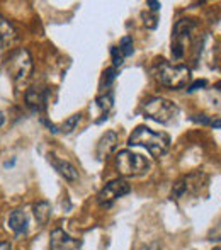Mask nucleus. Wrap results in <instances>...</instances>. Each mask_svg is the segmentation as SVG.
<instances>
[{
    "label": "nucleus",
    "instance_id": "f8f14e48",
    "mask_svg": "<svg viewBox=\"0 0 221 250\" xmlns=\"http://www.w3.org/2000/svg\"><path fill=\"white\" fill-rule=\"evenodd\" d=\"M9 227H10V230H12L14 233H17V235L24 233V231L27 230V216H26V213H24V211H20V209L12 211V213H10V216H9Z\"/></svg>",
    "mask_w": 221,
    "mask_h": 250
},
{
    "label": "nucleus",
    "instance_id": "f3484780",
    "mask_svg": "<svg viewBox=\"0 0 221 250\" xmlns=\"http://www.w3.org/2000/svg\"><path fill=\"white\" fill-rule=\"evenodd\" d=\"M119 50H121L122 56H131L135 48H133V38L131 36H124L121 40V44H119Z\"/></svg>",
    "mask_w": 221,
    "mask_h": 250
},
{
    "label": "nucleus",
    "instance_id": "ddd939ff",
    "mask_svg": "<svg viewBox=\"0 0 221 250\" xmlns=\"http://www.w3.org/2000/svg\"><path fill=\"white\" fill-rule=\"evenodd\" d=\"M26 101H27V104L34 109V111H41V109L44 107V102H46V94H44L43 89H36V87H33V89L27 90Z\"/></svg>",
    "mask_w": 221,
    "mask_h": 250
},
{
    "label": "nucleus",
    "instance_id": "cd10ccee",
    "mask_svg": "<svg viewBox=\"0 0 221 250\" xmlns=\"http://www.w3.org/2000/svg\"><path fill=\"white\" fill-rule=\"evenodd\" d=\"M215 250H220V249H215Z\"/></svg>",
    "mask_w": 221,
    "mask_h": 250
},
{
    "label": "nucleus",
    "instance_id": "2eb2a0df",
    "mask_svg": "<svg viewBox=\"0 0 221 250\" xmlns=\"http://www.w3.org/2000/svg\"><path fill=\"white\" fill-rule=\"evenodd\" d=\"M112 104H114V97H112L111 92L106 94V96L97 97V99H96V105L99 107L102 119H107V114H109V111L112 109Z\"/></svg>",
    "mask_w": 221,
    "mask_h": 250
},
{
    "label": "nucleus",
    "instance_id": "dca6fc26",
    "mask_svg": "<svg viewBox=\"0 0 221 250\" xmlns=\"http://www.w3.org/2000/svg\"><path fill=\"white\" fill-rule=\"evenodd\" d=\"M80 119H82V114H73V116H70V118L66 119V121L61 123V126H60V128H56V131L63 133V135H68V133H72L73 129L77 128V125L80 123Z\"/></svg>",
    "mask_w": 221,
    "mask_h": 250
},
{
    "label": "nucleus",
    "instance_id": "412c9836",
    "mask_svg": "<svg viewBox=\"0 0 221 250\" xmlns=\"http://www.w3.org/2000/svg\"><path fill=\"white\" fill-rule=\"evenodd\" d=\"M206 85H208V82H206V80H196V82L189 87V92H194V90L202 89V87H206Z\"/></svg>",
    "mask_w": 221,
    "mask_h": 250
},
{
    "label": "nucleus",
    "instance_id": "a211bd4d",
    "mask_svg": "<svg viewBox=\"0 0 221 250\" xmlns=\"http://www.w3.org/2000/svg\"><path fill=\"white\" fill-rule=\"evenodd\" d=\"M111 56H112V63H114V68L116 66H121L122 62H124V56H122V53L118 46L111 48Z\"/></svg>",
    "mask_w": 221,
    "mask_h": 250
},
{
    "label": "nucleus",
    "instance_id": "0eeeda50",
    "mask_svg": "<svg viewBox=\"0 0 221 250\" xmlns=\"http://www.w3.org/2000/svg\"><path fill=\"white\" fill-rule=\"evenodd\" d=\"M129 191H131V186L124 179H114L109 184L104 186L102 191L97 194V201H99L100 206H111L116 199L129 194Z\"/></svg>",
    "mask_w": 221,
    "mask_h": 250
},
{
    "label": "nucleus",
    "instance_id": "5701e85b",
    "mask_svg": "<svg viewBox=\"0 0 221 250\" xmlns=\"http://www.w3.org/2000/svg\"><path fill=\"white\" fill-rule=\"evenodd\" d=\"M138 250H160V242H152V244L141 245Z\"/></svg>",
    "mask_w": 221,
    "mask_h": 250
},
{
    "label": "nucleus",
    "instance_id": "20e7f679",
    "mask_svg": "<svg viewBox=\"0 0 221 250\" xmlns=\"http://www.w3.org/2000/svg\"><path fill=\"white\" fill-rule=\"evenodd\" d=\"M141 112L145 118L152 119V121L167 125L177 114V105L172 101L163 99V97H152V99L143 102Z\"/></svg>",
    "mask_w": 221,
    "mask_h": 250
},
{
    "label": "nucleus",
    "instance_id": "9b49d317",
    "mask_svg": "<svg viewBox=\"0 0 221 250\" xmlns=\"http://www.w3.org/2000/svg\"><path fill=\"white\" fill-rule=\"evenodd\" d=\"M50 162H51V165L56 168V170L60 172V174L63 175V177L66 179V181H77L79 179V172H77V168L73 167L70 162H66V160H60V158H56L55 155H51L50 153Z\"/></svg>",
    "mask_w": 221,
    "mask_h": 250
},
{
    "label": "nucleus",
    "instance_id": "6ab92c4d",
    "mask_svg": "<svg viewBox=\"0 0 221 250\" xmlns=\"http://www.w3.org/2000/svg\"><path fill=\"white\" fill-rule=\"evenodd\" d=\"M143 22H145L146 27H150V29H155L157 26H159V17L155 16V14H143Z\"/></svg>",
    "mask_w": 221,
    "mask_h": 250
},
{
    "label": "nucleus",
    "instance_id": "4468645a",
    "mask_svg": "<svg viewBox=\"0 0 221 250\" xmlns=\"http://www.w3.org/2000/svg\"><path fill=\"white\" fill-rule=\"evenodd\" d=\"M33 211H34V218H36V221L41 225V227L48 225L50 216H51V206H50L48 201H41V203L34 204Z\"/></svg>",
    "mask_w": 221,
    "mask_h": 250
},
{
    "label": "nucleus",
    "instance_id": "a878e982",
    "mask_svg": "<svg viewBox=\"0 0 221 250\" xmlns=\"http://www.w3.org/2000/svg\"><path fill=\"white\" fill-rule=\"evenodd\" d=\"M220 125H221L220 118H216V121H213V123H211V126H213V128H216V129H220Z\"/></svg>",
    "mask_w": 221,
    "mask_h": 250
},
{
    "label": "nucleus",
    "instance_id": "bb28decb",
    "mask_svg": "<svg viewBox=\"0 0 221 250\" xmlns=\"http://www.w3.org/2000/svg\"><path fill=\"white\" fill-rule=\"evenodd\" d=\"M3 123H5V114H3V112L0 111V126H2Z\"/></svg>",
    "mask_w": 221,
    "mask_h": 250
},
{
    "label": "nucleus",
    "instance_id": "39448f33",
    "mask_svg": "<svg viewBox=\"0 0 221 250\" xmlns=\"http://www.w3.org/2000/svg\"><path fill=\"white\" fill-rule=\"evenodd\" d=\"M33 58H31L29 51L24 48L16 50L7 60V72L12 77L16 85H22L24 82L29 80L31 73H33Z\"/></svg>",
    "mask_w": 221,
    "mask_h": 250
},
{
    "label": "nucleus",
    "instance_id": "423d86ee",
    "mask_svg": "<svg viewBox=\"0 0 221 250\" xmlns=\"http://www.w3.org/2000/svg\"><path fill=\"white\" fill-rule=\"evenodd\" d=\"M196 27L194 19H181L174 27V38H172V55L174 58H184L185 43L191 38L192 29Z\"/></svg>",
    "mask_w": 221,
    "mask_h": 250
},
{
    "label": "nucleus",
    "instance_id": "7ed1b4c3",
    "mask_svg": "<svg viewBox=\"0 0 221 250\" xmlns=\"http://www.w3.org/2000/svg\"><path fill=\"white\" fill-rule=\"evenodd\" d=\"M116 168L124 177H138V175H143L148 172L150 162L140 153L121 150L116 155Z\"/></svg>",
    "mask_w": 221,
    "mask_h": 250
},
{
    "label": "nucleus",
    "instance_id": "393cba45",
    "mask_svg": "<svg viewBox=\"0 0 221 250\" xmlns=\"http://www.w3.org/2000/svg\"><path fill=\"white\" fill-rule=\"evenodd\" d=\"M0 250H12V247H10V244H7V242H2V244H0Z\"/></svg>",
    "mask_w": 221,
    "mask_h": 250
},
{
    "label": "nucleus",
    "instance_id": "aec40b11",
    "mask_svg": "<svg viewBox=\"0 0 221 250\" xmlns=\"http://www.w3.org/2000/svg\"><path fill=\"white\" fill-rule=\"evenodd\" d=\"M114 79H116V68L112 66V68H107L106 72H104V82H106V87H109Z\"/></svg>",
    "mask_w": 221,
    "mask_h": 250
},
{
    "label": "nucleus",
    "instance_id": "6e6552de",
    "mask_svg": "<svg viewBox=\"0 0 221 250\" xmlns=\"http://www.w3.org/2000/svg\"><path fill=\"white\" fill-rule=\"evenodd\" d=\"M80 247H82V242L70 237L61 228L51 231L50 250H80Z\"/></svg>",
    "mask_w": 221,
    "mask_h": 250
},
{
    "label": "nucleus",
    "instance_id": "f03ea898",
    "mask_svg": "<svg viewBox=\"0 0 221 250\" xmlns=\"http://www.w3.org/2000/svg\"><path fill=\"white\" fill-rule=\"evenodd\" d=\"M155 79L168 89H184L191 80V70L184 65H172L165 60H160L155 65Z\"/></svg>",
    "mask_w": 221,
    "mask_h": 250
},
{
    "label": "nucleus",
    "instance_id": "4be33fe9",
    "mask_svg": "<svg viewBox=\"0 0 221 250\" xmlns=\"http://www.w3.org/2000/svg\"><path fill=\"white\" fill-rule=\"evenodd\" d=\"M192 121L201 123V125H209V123H211V119H209L206 114H198V116H194V118H192Z\"/></svg>",
    "mask_w": 221,
    "mask_h": 250
},
{
    "label": "nucleus",
    "instance_id": "b1692460",
    "mask_svg": "<svg viewBox=\"0 0 221 250\" xmlns=\"http://www.w3.org/2000/svg\"><path fill=\"white\" fill-rule=\"evenodd\" d=\"M146 5H150V9H152L153 12H157V10H160V7H162V3L157 2V0H148V2H146Z\"/></svg>",
    "mask_w": 221,
    "mask_h": 250
},
{
    "label": "nucleus",
    "instance_id": "f257e3e1",
    "mask_svg": "<svg viewBox=\"0 0 221 250\" xmlns=\"http://www.w3.org/2000/svg\"><path fill=\"white\" fill-rule=\"evenodd\" d=\"M129 146H143L153 155V157H162L167 153L170 146V136L162 131H153L148 126H138L135 131L129 135L128 140Z\"/></svg>",
    "mask_w": 221,
    "mask_h": 250
},
{
    "label": "nucleus",
    "instance_id": "1a4fd4ad",
    "mask_svg": "<svg viewBox=\"0 0 221 250\" xmlns=\"http://www.w3.org/2000/svg\"><path fill=\"white\" fill-rule=\"evenodd\" d=\"M116 148H118V133H116V131H107L106 135L99 140V143H97L96 153H97V157H99L100 160H104V158L111 157V155L114 153Z\"/></svg>",
    "mask_w": 221,
    "mask_h": 250
},
{
    "label": "nucleus",
    "instance_id": "9d476101",
    "mask_svg": "<svg viewBox=\"0 0 221 250\" xmlns=\"http://www.w3.org/2000/svg\"><path fill=\"white\" fill-rule=\"evenodd\" d=\"M19 41V33L10 21L0 16V43L2 46H14Z\"/></svg>",
    "mask_w": 221,
    "mask_h": 250
}]
</instances>
